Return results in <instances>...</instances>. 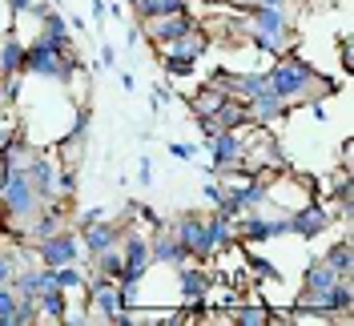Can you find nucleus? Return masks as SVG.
<instances>
[{
  "label": "nucleus",
  "mask_w": 354,
  "mask_h": 326,
  "mask_svg": "<svg viewBox=\"0 0 354 326\" xmlns=\"http://www.w3.org/2000/svg\"><path fill=\"white\" fill-rule=\"evenodd\" d=\"M101 69H117V48L109 41L101 44Z\"/></svg>",
  "instance_id": "nucleus-39"
},
{
  "label": "nucleus",
  "mask_w": 354,
  "mask_h": 326,
  "mask_svg": "<svg viewBox=\"0 0 354 326\" xmlns=\"http://www.w3.org/2000/svg\"><path fill=\"white\" fill-rule=\"evenodd\" d=\"M137 185H153V157L137 161Z\"/></svg>",
  "instance_id": "nucleus-35"
},
{
  "label": "nucleus",
  "mask_w": 354,
  "mask_h": 326,
  "mask_svg": "<svg viewBox=\"0 0 354 326\" xmlns=\"http://www.w3.org/2000/svg\"><path fill=\"white\" fill-rule=\"evenodd\" d=\"M169 105H174V89H165V85L149 89V109L153 113H161V109H169Z\"/></svg>",
  "instance_id": "nucleus-32"
},
{
  "label": "nucleus",
  "mask_w": 354,
  "mask_h": 326,
  "mask_svg": "<svg viewBox=\"0 0 354 326\" xmlns=\"http://www.w3.org/2000/svg\"><path fill=\"white\" fill-rule=\"evenodd\" d=\"M12 310H17V290L0 282V326H12Z\"/></svg>",
  "instance_id": "nucleus-29"
},
{
  "label": "nucleus",
  "mask_w": 354,
  "mask_h": 326,
  "mask_svg": "<svg viewBox=\"0 0 354 326\" xmlns=\"http://www.w3.org/2000/svg\"><path fill=\"white\" fill-rule=\"evenodd\" d=\"M37 41L48 44V48H57V53H77V44H73V28H68V17L61 8H48L41 21H37Z\"/></svg>",
  "instance_id": "nucleus-14"
},
{
  "label": "nucleus",
  "mask_w": 354,
  "mask_h": 326,
  "mask_svg": "<svg viewBox=\"0 0 354 326\" xmlns=\"http://www.w3.org/2000/svg\"><path fill=\"white\" fill-rule=\"evenodd\" d=\"M230 323L234 326H266V323H274V310L266 302H238L234 310H230Z\"/></svg>",
  "instance_id": "nucleus-23"
},
{
  "label": "nucleus",
  "mask_w": 354,
  "mask_h": 326,
  "mask_svg": "<svg viewBox=\"0 0 354 326\" xmlns=\"http://www.w3.org/2000/svg\"><path fill=\"white\" fill-rule=\"evenodd\" d=\"M121 89H129L133 93V89H137V77H133V73H121Z\"/></svg>",
  "instance_id": "nucleus-41"
},
{
  "label": "nucleus",
  "mask_w": 354,
  "mask_h": 326,
  "mask_svg": "<svg viewBox=\"0 0 354 326\" xmlns=\"http://www.w3.org/2000/svg\"><path fill=\"white\" fill-rule=\"evenodd\" d=\"M330 226H334L330 201H318V197H310L306 206H298L290 214V234H298L302 242H318L322 234H330Z\"/></svg>",
  "instance_id": "nucleus-8"
},
{
  "label": "nucleus",
  "mask_w": 354,
  "mask_h": 326,
  "mask_svg": "<svg viewBox=\"0 0 354 326\" xmlns=\"http://www.w3.org/2000/svg\"><path fill=\"white\" fill-rule=\"evenodd\" d=\"M225 101H230V93H225L218 81H209V85H201L198 93L185 101V105H189V113H194V117H214Z\"/></svg>",
  "instance_id": "nucleus-19"
},
{
  "label": "nucleus",
  "mask_w": 354,
  "mask_h": 326,
  "mask_svg": "<svg viewBox=\"0 0 354 326\" xmlns=\"http://www.w3.org/2000/svg\"><path fill=\"white\" fill-rule=\"evenodd\" d=\"M53 282L61 286L65 294H77L81 282H85V274H81V266H77V262H68V266H57V270H53Z\"/></svg>",
  "instance_id": "nucleus-26"
},
{
  "label": "nucleus",
  "mask_w": 354,
  "mask_h": 326,
  "mask_svg": "<svg viewBox=\"0 0 354 326\" xmlns=\"http://www.w3.org/2000/svg\"><path fill=\"white\" fill-rule=\"evenodd\" d=\"M97 217H105V210H101V206H88V210H81V214H77V226H73V230H81V226L97 221Z\"/></svg>",
  "instance_id": "nucleus-37"
},
{
  "label": "nucleus",
  "mask_w": 354,
  "mask_h": 326,
  "mask_svg": "<svg viewBox=\"0 0 354 326\" xmlns=\"http://www.w3.org/2000/svg\"><path fill=\"white\" fill-rule=\"evenodd\" d=\"M37 310H41V318H48V323H65L68 318V294L61 286H48V290L37 294Z\"/></svg>",
  "instance_id": "nucleus-22"
},
{
  "label": "nucleus",
  "mask_w": 354,
  "mask_h": 326,
  "mask_svg": "<svg viewBox=\"0 0 354 326\" xmlns=\"http://www.w3.org/2000/svg\"><path fill=\"white\" fill-rule=\"evenodd\" d=\"M125 4H133V0H125Z\"/></svg>",
  "instance_id": "nucleus-42"
},
{
  "label": "nucleus",
  "mask_w": 354,
  "mask_h": 326,
  "mask_svg": "<svg viewBox=\"0 0 354 326\" xmlns=\"http://www.w3.org/2000/svg\"><path fill=\"white\" fill-rule=\"evenodd\" d=\"M322 262L330 266L334 274H354V246H351V238H338L334 246H326V254H322Z\"/></svg>",
  "instance_id": "nucleus-24"
},
{
  "label": "nucleus",
  "mask_w": 354,
  "mask_h": 326,
  "mask_svg": "<svg viewBox=\"0 0 354 326\" xmlns=\"http://www.w3.org/2000/svg\"><path fill=\"white\" fill-rule=\"evenodd\" d=\"M88 12H93V21L97 24L109 21V4H105V0H88Z\"/></svg>",
  "instance_id": "nucleus-38"
},
{
  "label": "nucleus",
  "mask_w": 354,
  "mask_h": 326,
  "mask_svg": "<svg viewBox=\"0 0 354 326\" xmlns=\"http://www.w3.org/2000/svg\"><path fill=\"white\" fill-rule=\"evenodd\" d=\"M342 274H334L330 266L322 262V254H310L306 262V274H302V290L294 294V302H290V314L294 310H322V314H330L334 318V286H338Z\"/></svg>",
  "instance_id": "nucleus-5"
},
{
  "label": "nucleus",
  "mask_w": 354,
  "mask_h": 326,
  "mask_svg": "<svg viewBox=\"0 0 354 326\" xmlns=\"http://www.w3.org/2000/svg\"><path fill=\"white\" fill-rule=\"evenodd\" d=\"M290 4H294V0H290Z\"/></svg>",
  "instance_id": "nucleus-43"
},
{
  "label": "nucleus",
  "mask_w": 354,
  "mask_h": 326,
  "mask_svg": "<svg viewBox=\"0 0 354 326\" xmlns=\"http://www.w3.org/2000/svg\"><path fill=\"white\" fill-rule=\"evenodd\" d=\"M21 73L68 89L77 81V73H81V61H77V53H57V48H48V44H41L32 37V41L24 44V69Z\"/></svg>",
  "instance_id": "nucleus-4"
},
{
  "label": "nucleus",
  "mask_w": 354,
  "mask_h": 326,
  "mask_svg": "<svg viewBox=\"0 0 354 326\" xmlns=\"http://www.w3.org/2000/svg\"><path fill=\"white\" fill-rule=\"evenodd\" d=\"M189 8V0H133V12H137V24L153 21V17H169V12H181Z\"/></svg>",
  "instance_id": "nucleus-25"
},
{
  "label": "nucleus",
  "mask_w": 354,
  "mask_h": 326,
  "mask_svg": "<svg viewBox=\"0 0 354 326\" xmlns=\"http://www.w3.org/2000/svg\"><path fill=\"white\" fill-rule=\"evenodd\" d=\"M21 69H24V41L8 28V33H0V77L21 73Z\"/></svg>",
  "instance_id": "nucleus-21"
},
{
  "label": "nucleus",
  "mask_w": 354,
  "mask_h": 326,
  "mask_svg": "<svg viewBox=\"0 0 354 326\" xmlns=\"http://www.w3.org/2000/svg\"><path fill=\"white\" fill-rule=\"evenodd\" d=\"M32 4H37V0H4V8H8V17H12V21H17V17H28V12H32Z\"/></svg>",
  "instance_id": "nucleus-36"
},
{
  "label": "nucleus",
  "mask_w": 354,
  "mask_h": 326,
  "mask_svg": "<svg viewBox=\"0 0 354 326\" xmlns=\"http://www.w3.org/2000/svg\"><path fill=\"white\" fill-rule=\"evenodd\" d=\"M125 44H141V24H129V28H125Z\"/></svg>",
  "instance_id": "nucleus-40"
},
{
  "label": "nucleus",
  "mask_w": 354,
  "mask_h": 326,
  "mask_svg": "<svg viewBox=\"0 0 354 326\" xmlns=\"http://www.w3.org/2000/svg\"><path fill=\"white\" fill-rule=\"evenodd\" d=\"M32 250H37V262L48 266V270H57V266H68V262L81 258V238H77V230L65 226L61 234H53V238L44 242H32Z\"/></svg>",
  "instance_id": "nucleus-10"
},
{
  "label": "nucleus",
  "mask_w": 354,
  "mask_h": 326,
  "mask_svg": "<svg viewBox=\"0 0 354 326\" xmlns=\"http://www.w3.org/2000/svg\"><path fill=\"white\" fill-rule=\"evenodd\" d=\"M125 226H129V221H105V217H97V221L81 226V230H77V238H81V250H85V254H101V250L117 246Z\"/></svg>",
  "instance_id": "nucleus-15"
},
{
  "label": "nucleus",
  "mask_w": 354,
  "mask_h": 326,
  "mask_svg": "<svg viewBox=\"0 0 354 326\" xmlns=\"http://www.w3.org/2000/svg\"><path fill=\"white\" fill-rule=\"evenodd\" d=\"M201 197H205L209 206H221V197H225V181H218V177H205V185H201Z\"/></svg>",
  "instance_id": "nucleus-33"
},
{
  "label": "nucleus",
  "mask_w": 354,
  "mask_h": 326,
  "mask_svg": "<svg viewBox=\"0 0 354 326\" xmlns=\"http://www.w3.org/2000/svg\"><path fill=\"white\" fill-rule=\"evenodd\" d=\"M245 37L254 48H262L270 57L286 53L298 28L290 21V8H270V4H250V17H245Z\"/></svg>",
  "instance_id": "nucleus-2"
},
{
  "label": "nucleus",
  "mask_w": 354,
  "mask_h": 326,
  "mask_svg": "<svg viewBox=\"0 0 354 326\" xmlns=\"http://www.w3.org/2000/svg\"><path fill=\"white\" fill-rule=\"evenodd\" d=\"M198 24V17L189 8L181 12H169V17H153V21H141V41H153L157 48H165L169 41H177L181 33H189Z\"/></svg>",
  "instance_id": "nucleus-11"
},
{
  "label": "nucleus",
  "mask_w": 354,
  "mask_h": 326,
  "mask_svg": "<svg viewBox=\"0 0 354 326\" xmlns=\"http://www.w3.org/2000/svg\"><path fill=\"white\" fill-rule=\"evenodd\" d=\"M169 230H174V238L194 254V262H209L214 254H218L214 242H209V234H205V214H194V210H189V214L177 217Z\"/></svg>",
  "instance_id": "nucleus-9"
},
{
  "label": "nucleus",
  "mask_w": 354,
  "mask_h": 326,
  "mask_svg": "<svg viewBox=\"0 0 354 326\" xmlns=\"http://www.w3.org/2000/svg\"><path fill=\"white\" fill-rule=\"evenodd\" d=\"M169 153L177 161H198V145L194 141H169Z\"/></svg>",
  "instance_id": "nucleus-34"
},
{
  "label": "nucleus",
  "mask_w": 354,
  "mask_h": 326,
  "mask_svg": "<svg viewBox=\"0 0 354 326\" xmlns=\"http://www.w3.org/2000/svg\"><path fill=\"white\" fill-rule=\"evenodd\" d=\"M12 274H17V250L0 246V282H12Z\"/></svg>",
  "instance_id": "nucleus-31"
},
{
  "label": "nucleus",
  "mask_w": 354,
  "mask_h": 326,
  "mask_svg": "<svg viewBox=\"0 0 354 326\" xmlns=\"http://www.w3.org/2000/svg\"><path fill=\"white\" fill-rule=\"evenodd\" d=\"M245 113H250V125L270 129V125H278V121H286V117H290V105L270 85H266L262 93H254V97L245 101Z\"/></svg>",
  "instance_id": "nucleus-13"
},
{
  "label": "nucleus",
  "mask_w": 354,
  "mask_h": 326,
  "mask_svg": "<svg viewBox=\"0 0 354 326\" xmlns=\"http://www.w3.org/2000/svg\"><path fill=\"white\" fill-rule=\"evenodd\" d=\"M205 48H209V33L201 28V24H194L189 33H181L177 41H169L161 53H177V57H189V61H201L205 57Z\"/></svg>",
  "instance_id": "nucleus-17"
},
{
  "label": "nucleus",
  "mask_w": 354,
  "mask_h": 326,
  "mask_svg": "<svg viewBox=\"0 0 354 326\" xmlns=\"http://www.w3.org/2000/svg\"><path fill=\"white\" fill-rule=\"evenodd\" d=\"M234 221H238V246H262V242H274V238H286L290 234V214L245 210Z\"/></svg>",
  "instance_id": "nucleus-6"
},
{
  "label": "nucleus",
  "mask_w": 354,
  "mask_h": 326,
  "mask_svg": "<svg viewBox=\"0 0 354 326\" xmlns=\"http://www.w3.org/2000/svg\"><path fill=\"white\" fill-rule=\"evenodd\" d=\"M177 286H181V302L198 306V302H205V298L214 294V274H209V270H201L198 262H189V266H181V270H177Z\"/></svg>",
  "instance_id": "nucleus-16"
},
{
  "label": "nucleus",
  "mask_w": 354,
  "mask_h": 326,
  "mask_svg": "<svg viewBox=\"0 0 354 326\" xmlns=\"http://www.w3.org/2000/svg\"><path fill=\"white\" fill-rule=\"evenodd\" d=\"M149 262L153 266H169V270H181V266H189L194 254L174 238V230H165V221L153 226V238H149Z\"/></svg>",
  "instance_id": "nucleus-12"
},
{
  "label": "nucleus",
  "mask_w": 354,
  "mask_h": 326,
  "mask_svg": "<svg viewBox=\"0 0 354 326\" xmlns=\"http://www.w3.org/2000/svg\"><path fill=\"white\" fill-rule=\"evenodd\" d=\"M44 206H48L44 194L28 181L24 170H4V174H0V214L8 217L21 234L28 230V221L41 214Z\"/></svg>",
  "instance_id": "nucleus-3"
},
{
  "label": "nucleus",
  "mask_w": 354,
  "mask_h": 326,
  "mask_svg": "<svg viewBox=\"0 0 354 326\" xmlns=\"http://www.w3.org/2000/svg\"><path fill=\"white\" fill-rule=\"evenodd\" d=\"M149 270H153V262H149V238L125 226L121 230V274H117V282H145Z\"/></svg>",
  "instance_id": "nucleus-7"
},
{
  "label": "nucleus",
  "mask_w": 354,
  "mask_h": 326,
  "mask_svg": "<svg viewBox=\"0 0 354 326\" xmlns=\"http://www.w3.org/2000/svg\"><path fill=\"white\" fill-rule=\"evenodd\" d=\"M21 81H24V73L0 77V97H4V105H17V101H21Z\"/></svg>",
  "instance_id": "nucleus-28"
},
{
  "label": "nucleus",
  "mask_w": 354,
  "mask_h": 326,
  "mask_svg": "<svg viewBox=\"0 0 354 326\" xmlns=\"http://www.w3.org/2000/svg\"><path fill=\"white\" fill-rule=\"evenodd\" d=\"M245 262H250V270H254L258 278H266V282H282V274H278V270H274L266 258H258V254H245Z\"/></svg>",
  "instance_id": "nucleus-30"
},
{
  "label": "nucleus",
  "mask_w": 354,
  "mask_h": 326,
  "mask_svg": "<svg viewBox=\"0 0 354 326\" xmlns=\"http://www.w3.org/2000/svg\"><path fill=\"white\" fill-rule=\"evenodd\" d=\"M205 234L214 242V250H230V246H238V221L214 210V214H205Z\"/></svg>",
  "instance_id": "nucleus-18"
},
{
  "label": "nucleus",
  "mask_w": 354,
  "mask_h": 326,
  "mask_svg": "<svg viewBox=\"0 0 354 326\" xmlns=\"http://www.w3.org/2000/svg\"><path fill=\"white\" fill-rule=\"evenodd\" d=\"M209 121H214V129H225V133H242L245 125H250V113H245V101H238V97H230V101H225V105L218 109V113H214V117H209Z\"/></svg>",
  "instance_id": "nucleus-20"
},
{
  "label": "nucleus",
  "mask_w": 354,
  "mask_h": 326,
  "mask_svg": "<svg viewBox=\"0 0 354 326\" xmlns=\"http://www.w3.org/2000/svg\"><path fill=\"white\" fill-rule=\"evenodd\" d=\"M266 85L274 89L286 105H302V101H314V97H330L334 89H338L330 77H322L306 57H298L290 48L278 53L274 65L266 69Z\"/></svg>",
  "instance_id": "nucleus-1"
},
{
  "label": "nucleus",
  "mask_w": 354,
  "mask_h": 326,
  "mask_svg": "<svg viewBox=\"0 0 354 326\" xmlns=\"http://www.w3.org/2000/svg\"><path fill=\"white\" fill-rule=\"evenodd\" d=\"M161 69L169 73V77H194L198 73V61H189V57H177V53H161Z\"/></svg>",
  "instance_id": "nucleus-27"
}]
</instances>
